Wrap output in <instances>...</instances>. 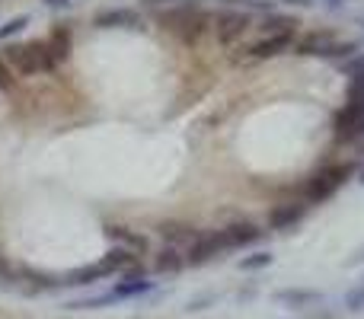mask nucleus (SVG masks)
I'll list each match as a JSON object with an SVG mask.
<instances>
[{"label":"nucleus","mask_w":364,"mask_h":319,"mask_svg":"<svg viewBox=\"0 0 364 319\" xmlns=\"http://www.w3.org/2000/svg\"><path fill=\"white\" fill-rule=\"evenodd\" d=\"M157 26L179 38L186 45H195L205 29L211 26V16L205 13V6L198 4H186V6H176V10H166V13H157Z\"/></svg>","instance_id":"nucleus-1"},{"label":"nucleus","mask_w":364,"mask_h":319,"mask_svg":"<svg viewBox=\"0 0 364 319\" xmlns=\"http://www.w3.org/2000/svg\"><path fill=\"white\" fill-rule=\"evenodd\" d=\"M0 61L23 77H32V74H38V70L55 67V58H51L45 42H6L4 48H0Z\"/></svg>","instance_id":"nucleus-2"},{"label":"nucleus","mask_w":364,"mask_h":319,"mask_svg":"<svg viewBox=\"0 0 364 319\" xmlns=\"http://www.w3.org/2000/svg\"><path fill=\"white\" fill-rule=\"evenodd\" d=\"M352 173H355V163H336V166L320 169V173H314L307 179V188H304V195H307L310 205L329 201L342 185H346L348 179H352Z\"/></svg>","instance_id":"nucleus-3"},{"label":"nucleus","mask_w":364,"mask_h":319,"mask_svg":"<svg viewBox=\"0 0 364 319\" xmlns=\"http://www.w3.org/2000/svg\"><path fill=\"white\" fill-rule=\"evenodd\" d=\"M211 26H214V36H218V42L220 45H233L237 38H243L246 36V29H250V13H243V10H220L218 16L211 19Z\"/></svg>","instance_id":"nucleus-4"},{"label":"nucleus","mask_w":364,"mask_h":319,"mask_svg":"<svg viewBox=\"0 0 364 319\" xmlns=\"http://www.w3.org/2000/svg\"><path fill=\"white\" fill-rule=\"evenodd\" d=\"M96 29H144V16L141 10H132V6H109V10H100L93 16Z\"/></svg>","instance_id":"nucleus-5"},{"label":"nucleus","mask_w":364,"mask_h":319,"mask_svg":"<svg viewBox=\"0 0 364 319\" xmlns=\"http://www.w3.org/2000/svg\"><path fill=\"white\" fill-rule=\"evenodd\" d=\"M220 252H227V249H224V237H220V230H218V233H201L186 249L182 259H186V265H192V269H201V265H208L211 259H218Z\"/></svg>","instance_id":"nucleus-6"},{"label":"nucleus","mask_w":364,"mask_h":319,"mask_svg":"<svg viewBox=\"0 0 364 319\" xmlns=\"http://www.w3.org/2000/svg\"><path fill=\"white\" fill-rule=\"evenodd\" d=\"M304 217H307V205H304V201H282V205H275L269 211V230L288 233L291 227H297Z\"/></svg>","instance_id":"nucleus-7"},{"label":"nucleus","mask_w":364,"mask_h":319,"mask_svg":"<svg viewBox=\"0 0 364 319\" xmlns=\"http://www.w3.org/2000/svg\"><path fill=\"white\" fill-rule=\"evenodd\" d=\"M265 230H259L252 220H237V224L224 227L220 237H224V249H243V246H252L262 239Z\"/></svg>","instance_id":"nucleus-8"},{"label":"nucleus","mask_w":364,"mask_h":319,"mask_svg":"<svg viewBox=\"0 0 364 319\" xmlns=\"http://www.w3.org/2000/svg\"><path fill=\"white\" fill-rule=\"evenodd\" d=\"M157 233L164 237L166 246H173V249H179V246H186V249H188V246L201 237V233L195 230L192 224H186V220H160Z\"/></svg>","instance_id":"nucleus-9"},{"label":"nucleus","mask_w":364,"mask_h":319,"mask_svg":"<svg viewBox=\"0 0 364 319\" xmlns=\"http://www.w3.org/2000/svg\"><path fill=\"white\" fill-rule=\"evenodd\" d=\"M106 237L112 239L115 246H122V249L134 252V256H144V252L151 249V243H147V237H144V233L132 230V227H122V224H109V227H106Z\"/></svg>","instance_id":"nucleus-10"},{"label":"nucleus","mask_w":364,"mask_h":319,"mask_svg":"<svg viewBox=\"0 0 364 319\" xmlns=\"http://www.w3.org/2000/svg\"><path fill=\"white\" fill-rule=\"evenodd\" d=\"M272 301L282 303V307H291V310H307L314 303L323 301L320 291H310V288H282L272 294Z\"/></svg>","instance_id":"nucleus-11"},{"label":"nucleus","mask_w":364,"mask_h":319,"mask_svg":"<svg viewBox=\"0 0 364 319\" xmlns=\"http://www.w3.org/2000/svg\"><path fill=\"white\" fill-rule=\"evenodd\" d=\"M291 48H294V36H262L259 42H252L250 58H256V61H269V58H278Z\"/></svg>","instance_id":"nucleus-12"},{"label":"nucleus","mask_w":364,"mask_h":319,"mask_svg":"<svg viewBox=\"0 0 364 319\" xmlns=\"http://www.w3.org/2000/svg\"><path fill=\"white\" fill-rule=\"evenodd\" d=\"M297 16H291V13H265L262 23H259V29H262V36H294L297 32Z\"/></svg>","instance_id":"nucleus-13"},{"label":"nucleus","mask_w":364,"mask_h":319,"mask_svg":"<svg viewBox=\"0 0 364 319\" xmlns=\"http://www.w3.org/2000/svg\"><path fill=\"white\" fill-rule=\"evenodd\" d=\"M134 262H138V256H134V252L122 249V246H112V249L100 259V269L106 271V275H122V271H128Z\"/></svg>","instance_id":"nucleus-14"},{"label":"nucleus","mask_w":364,"mask_h":319,"mask_svg":"<svg viewBox=\"0 0 364 319\" xmlns=\"http://www.w3.org/2000/svg\"><path fill=\"white\" fill-rule=\"evenodd\" d=\"M182 269H186V259H182V252L173 249V246H164V249L157 252V259H154V275H160V278L179 275Z\"/></svg>","instance_id":"nucleus-15"},{"label":"nucleus","mask_w":364,"mask_h":319,"mask_svg":"<svg viewBox=\"0 0 364 319\" xmlns=\"http://www.w3.org/2000/svg\"><path fill=\"white\" fill-rule=\"evenodd\" d=\"M154 291V281H128V278H122V281H115L112 288H109V294L115 297V303H122V301H134V297H144V294H151Z\"/></svg>","instance_id":"nucleus-16"},{"label":"nucleus","mask_w":364,"mask_h":319,"mask_svg":"<svg viewBox=\"0 0 364 319\" xmlns=\"http://www.w3.org/2000/svg\"><path fill=\"white\" fill-rule=\"evenodd\" d=\"M102 278H109V275L100 269V262H93V265L70 269L68 275H64V284H68V288H87V284H96V281H102Z\"/></svg>","instance_id":"nucleus-17"},{"label":"nucleus","mask_w":364,"mask_h":319,"mask_svg":"<svg viewBox=\"0 0 364 319\" xmlns=\"http://www.w3.org/2000/svg\"><path fill=\"white\" fill-rule=\"evenodd\" d=\"M333 42H336L333 32H307V36L297 42V55H304V58H320Z\"/></svg>","instance_id":"nucleus-18"},{"label":"nucleus","mask_w":364,"mask_h":319,"mask_svg":"<svg viewBox=\"0 0 364 319\" xmlns=\"http://www.w3.org/2000/svg\"><path fill=\"white\" fill-rule=\"evenodd\" d=\"M45 45H48L55 64L58 61H68V58H70V29H68V26H55V29H51V36L45 38Z\"/></svg>","instance_id":"nucleus-19"},{"label":"nucleus","mask_w":364,"mask_h":319,"mask_svg":"<svg viewBox=\"0 0 364 319\" xmlns=\"http://www.w3.org/2000/svg\"><path fill=\"white\" fill-rule=\"evenodd\" d=\"M275 265V256H272V249H256L250 252V256H243L237 262L240 271H262V269H272Z\"/></svg>","instance_id":"nucleus-20"},{"label":"nucleus","mask_w":364,"mask_h":319,"mask_svg":"<svg viewBox=\"0 0 364 319\" xmlns=\"http://www.w3.org/2000/svg\"><path fill=\"white\" fill-rule=\"evenodd\" d=\"M32 23V16L29 13H19V16H13V19H6V23H0V42H10V38H16L19 32H26V26Z\"/></svg>","instance_id":"nucleus-21"},{"label":"nucleus","mask_w":364,"mask_h":319,"mask_svg":"<svg viewBox=\"0 0 364 319\" xmlns=\"http://www.w3.org/2000/svg\"><path fill=\"white\" fill-rule=\"evenodd\" d=\"M224 6H243V13H275V0H218Z\"/></svg>","instance_id":"nucleus-22"},{"label":"nucleus","mask_w":364,"mask_h":319,"mask_svg":"<svg viewBox=\"0 0 364 319\" xmlns=\"http://www.w3.org/2000/svg\"><path fill=\"white\" fill-rule=\"evenodd\" d=\"M186 4H195V0H141V10L147 13H166V10H176V6H186Z\"/></svg>","instance_id":"nucleus-23"},{"label":"nucleus","mask_w":364,"mask_h":319,"mask_svg":"<svg viewBox=\"0 0 364 319\" xmlns=\"http://www.w3.org/2000/svg\"><path fill=\"white\" fill-rule=\"evenodd\" d=\"M346 310L348 313H364V278L346 294Z\"/></svg>","instance_id":"nucleus-24"},{"label":"nucleus","mask_w":364,"mask_h":319,"mask_svg":"<svg viewBox=\"0 0 364 319\" xmlns=\"http://www.w3.org/2000/svg\"><path fill=\"white\" fill-rule=\"evenodd\" d=\"M0 281H4V284H16L19 281V275H16V269H13L10 256L4 252V246H0Z\"/></svg>","instance_id":"nucleus-25"},{"label":"nucleus","mask_w":364,"mask_h":319,"mask_svg":"<svg viewBox=\"0 0 364 319\" xmlns=\"http://www.w3.org/2000/svg\"><path fill=\"white\" fill-rule=\"evenodd\" d=\"M211 303H218V294H198V297H188L186 310L188 313H201V310H208Z\"/></svg>","instance_id":"nucleus-26"},{"label":"nucleus","mask_w":364,"mask_h":319,"mask_svg":"<svg viewBox=\"0 0 364 319\" xmlns=\"http://www.w3.org/2000/svg\"><path fill=\"white\" fill-rule=\"evenodd\" d=\"M342 67V74H348V77H358L364 74V55H355V58H348L346 64H339Z\"/></svg>","instance_id":"nucleus-27"},{"label":"nucleus","mask_w":364,"mask_h":319,"mask_svg":"<svg viewBox=\"0 0 364 319\" xmlns=\"http://www.w3.org/2000/svg\"><path fill=\"white\" fill-rule=\"evenodd\" d=\"M0 90H4V93L6 90H13V70L6 67L4 61H0Z\"/></svg>","instance_id":"nucleus-28"},{"label":"nucleus","mask_w":364,"mask_h":319,"mask_svg":"<svg viewBox=\"0 0 364 319\" xmlns=\"http://www.w3.org/2000/svg\"><path fill=\"white\" fill-rule=\"evenodd\" d=\"M278 4H284V6H294V10H314V6H316V0H278Z\"/></svg>","instance_id":"nucleus-29"},{"label":"nucleus","mask_w":364,"mask_h":319,"mask_svg":"<svg viewBox=\"0 0 364 319\" xmlns=\"http://www.w3.org/2000/svg\"><path fill=\"white\" fill-rule=\"evenodd\" d=\"M355 265H364V246H358V249L346 259V269H355Z\"/></svg>","instance_id":"nucleus-30"},{"label":"nucleus","mask_w":364,"mask_h":319,"mask_svg":"<svg viewBox=\"0 0 364 319\" xmlns=\"http://www.w3.org/2000/svg\"><path fill=\"white\" fill-rule=\"evenodd\" d=\"M48 10H64V6H70V0H42Z\"/></svg>","instance_id":"nucleus-31"},{"label":"nucleus","mask_w":364,"mask_h":319,"mask_svg":"<svg viewBox=\"0 0 364 319\" xmlns=\"http://www.w3.org/2000/svg\"><path fill=\"white\" fill-rule=\"evenodd\" d=\"M252 297H256V291L252 288H246V291H237V301L243 303V301H252Z\"/></svg>","instance_id":"nucleus-32"},{"label":"nucleus","mask_w":364,"mask_h":319,"mask_svg":"<svg viewBox=\"0 0 364 319\" xmlns=\"http://www.w3.org/2000/svg\"><path fill=\"white\" fill-rule=\"evenodd\" d=\"M342 4H348V0H326V6H329V10H339Z\"/></svg>","instance_id":"nucleus-33"},{"label":"nucleus","mask_w":364,"mask_h":319,"mask_svg":"<svg viewBox=\"0 0 364 319\" xmlns=\"http://www.w3.org/2000/svg\"><path fill=\"white\" fill-rule=\"evenodd\" d=\"M358 182H361V185H364V169H361V173H358Z\"/></svg>","instance_id":"nucleus-34"},{"label":"nucleus","mask_w":364,"mask_h":319,"mask_svg":"<svg viewBox=\"0 0 364 319\" xmlns=\"http://www.w3.org/2000/svg\"><path fill=\"white\" fill-rule=\"evenodd\" d=\"M361 26H364V19H361Z\"/></svg>","instance_id":"nucleus-35"}]
</instances>
